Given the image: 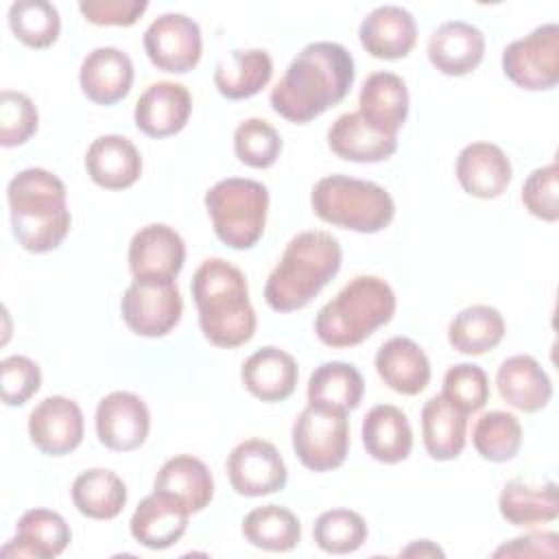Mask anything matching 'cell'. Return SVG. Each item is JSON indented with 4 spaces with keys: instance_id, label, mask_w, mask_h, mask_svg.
<instances>
[{
    "instance_id": "15",
    "label": "cell",
    "mask_w": 559,
    "mask_h": 559,
    "mask_svg": "<svg viewBox=\"0 0 559 559\" xmlns=\"http://www.w3.org/2000/svg\"><path fill=\"white\" fill-rule=\"evenodd\" d=\"M151 430V415L144 400L129 391H111L96 406L98 441L116 452L138 450Z\"/></svg>"
},
{
    "instance_id": "4",
    "label": "cell",
    "mask_w": 559,
    "mask_h": 559,
    "mask_svg": "<svg viewBox=\"0 0 559 559\" xmlns=\"http://www.w3.org/2000/svg\"><path fill=\"white\" fill-rule=\"evenodd\" d=\"M343 251L338 240L321 229L293 236L264 284V299L277 312L306 308L338 273Z\"/></svg>"
},
{
    "instance_id": "48",
    "label": "cell",
    "mask_w": 559,
    "mask_h": 559,
    "mask_svg": "<svg viewBox=\"0 0 559 559\" xmlns=\"http://www.w3.org/2000/svg\"><path fill=\"white\" fill-rule=\"evenodd\" d=\"M400 555H404V557H443V550L439 546H435L430 539H419V542H413L411 546H406Z\"/></svg>"
},
{
    "instance_id": "37",
    "label": "cell",
    "mask_w": 559,
    "mask_h": 559,
    "mask_svg": "<svg viewBox=\"0 0 559 559\" xmlns=\"http://www.w3.org/2000/svg\"><path fill=\"white\" fill-rule=\"evenodd\" d=\"M242 535L255 548L286 552L299 544L301 524L290 509L280 504H264L245 515Z\"/></svg>"
},
{
    "instance_id": "30",
    "label": "cell",
    "mask_w": 559,
    "mask_h": 559,
    "mask_svg": "<svg viewBox=\"0 0 559 559\" xmlns=\"http://www.w3.org/2000/svg\"><path fill=\"white\" fill-rule=\"evenodd\" d=\"M421 439L435 461L456 459L467 439V413L454 406L443 393L432 395L421 408Z\"/></svg>"
},
{
    "instance_id": "14",
    "label": "cell",
    "mask_w": 559,
    "mask_h": 559,
    "mask_svg": "<svg viewBox=\"0 0 559 559\" xmlns=\"http://www.w3.org/2000/svg\"><path fill=\"white\" fill-rule=\"evenodd\" d=\"M186 262L183 238L164 223H151L129 242V269L133 280L170 282Z\"/></svg>"
},
{
    "instance_id": "23",
    "label": "cell",
    "mask_w": 559,
    "mask_h": 559,
    "mask_svg": "<svg viewBox=\"0 0 559 559\" xmlns=\"http://www.w3.org/2000/svg\"><path fill=\"white\" fill-rule=\"evenodd\" d=\"M358 114L378 131L397 135L408 116V90L395 72H373L358 94Z\"/></svg>"
},
{
    "instance_id": "32",
    "label": "cell",
    "mask_w": 559,
    "mask_h": 559,
    "mask_svg": "<svg viewBox=\"0 0 559 559\" xmlns=\"http://www.w3.org/2000/svg\"><path fill=\"white\" fill-rule=\"evenodd\" d=\"M273 76V59L262 48L231 50L214 70V85L229 100L251 98L262 92Z\"/></svg>"
},
{
    "instance_id": "18",
    "label": "cell",
    "mask_w": 559,
    "mask_h": 559,
    "mask_svg": "<svg viewBox=\"0 0 559 559\" xmlns=\"http://www.w3.org/2000/svg\"><path fill=\"white\" fill-rule=\"evenodd\" d=\"M79 85L96 105H116L133 85V61L116 46H98L79 68Z\"/></svg>"
},
{
    "instance_id": "33",
    "label": "cell",
    "mask_w": 559,
    "mask_h": 559,
    "mask_svg": "<svg viewBox=\"0 0 559 559\" xmlns=\"http://www.w3.org/2000/svg\"><path fill=\"white\" fill-rule=\"evenodd\" d=\"M365 393L360 371L343 360L321 362L308 380V404L332 411H354Z\"/></svg>"
},
{
    "instance_id": "45",
    "label": "cell",
    "mask_w": 559,
    "mask_h": 559,
    "mask_svg": "<svg viewBox=\"0 0 559 559\" xmlns=\"http://www.w3.org/2000/svg\"><path fill=\"white\" fill-rule=\"evenodd\" d=\"M41 386V371L28 356H7L0 362V391L7 406L26 404Z\"/></svg>"
},
{
    "instance_id": "19",
    "label": "cell",
    "mask_w": 559,
    "mask_h": 559,
    "mask_svg": "<svg viewBox=\"0 0 559 559\" xmlns=\"http://www.w3.org/2000/svg\"><path fill=\"white\" fill-rule=\"evenodd\" d=\"M428 59L430 63L448 76H463L478 68L485 55V35L478 26L450 20L439 24L428 37Z\"/></svg>"
},
{
    "instance_id": "25",
    "label": "cell",
    "mask_w": 559,
    "mask_h": 559,
    "mask_svg": "<svg viewBox=\"0 0 559 559\" xmlns=\"http://www.w3.org/2000/svg\"><path fill=\"white\" fill-rule=\"evenodd\" d=\"M72 539L68 522L50 509L26 511L15 526V537L2 546V557L50 559L61 555Z\"/></svg>"
},
{
    "instance_id": "1",
    "label": "cell",
    "mask_w": 559,
    "mask_h": 559,
    "mask_svg": "<svg viewBox=\"0 0 559 559\" xmlns=\"http://www.w3.org/2000/svg\"><path fill=\"white\" fill-rule=\"evenodd\" d=\"M354 57L336 41H312L271 90V107L284 120L306 124L338 105L354 85Z\"/></svg>"
},
{
    "instance_id": "8",
    "label": "cell",
    "mask_w": 559,
    "mask_h": 559,
    "mask_svg": "<svg viewBox=\"0 0 559 559\" xmlns=\"http://www.w3.org/2000/svg\"><path fill=\"white\" fill-rule=\"evenodd\" d=\"M293 450L304 467L330 472L343 465L349 450L347 413L308 404L293 424Z\"/></svg>"
},
{
    "instance_id": "47",
    "label": "cell",
    "mask_w": 559,
    "mask_h": 559,
    "mask_svg": "<svg viewBox=\"0 0 559 559\" xmlns=\"http://www.w3.org/2000/svg\"><path fill=\"white\" fill-rule=\"evenodd\" d=\"M559 535L557 533H526L509 544H502L493 555L496 557H557Z\"/></svg>"
},
{
    "instance_id": "16",
    "label": "cell",
    "mask_w": 559,
    "mask_h": 559,
    "mask_svg": "<svg viewBox=\"0 0 559 559\" xmlns=\"http://www.w3.org/2000/svg\"><path fill=\"white\" fill-rule=\"evenodd\" d=\"M192 114V96L186 85L157 81L148 85L133 109L135 127L148 138H168L179 133Z\"/></svg>"
},
{
    "instance_id": "44",
    "label": "cell",
    "mask_w": 559,
    "mask_h": 559,
    "mask_svg": "<svg viewBox=\"0 0 559 559\" xmlns=\"http://www.w3.org/2000/svg\"><path fill=\"white\" fill-rule=\"evenodd\" d=\"M557 164L550 162L548 166L535 168L524 186H522V203L524 207L546 221V223H555L559 218V175H557Z\"/></svg>"
},
{
    "instance_id": "43",
    "label": "cell",
    "mask_w": 559,
    "mask_h": 559,
    "mask_svg": "<svg viewBox=\"0 0 559 559\" xmlns=\"http://www.w3.org/2000/svg\"><path fill=\"white\" fill-rule=\"evenodd\" d=\"M39 124V114L33 100L13 90H2L0 94V144L20 146L28 142Z\"/></svg>"
},
{
    "instance_id": "41",
    "label": "cell",
    "mask_w": 559,
    "mask_h": 559,
    "mask_svg": "<svg viewBox=\"0 0 559 559\" xmlns=\"http://www.w3.org/2000/svg\"><path fill=\"white\" fill-rule=\"evenodd\" d=\"M234 153L251 168H269L282 153V138L271 122L247 118L234 131Z\"/></svg>"
},
{
    "instance_id": "3",
    "label": "cell",
    "mask_w": 559,
    "mask_h": 559,
    "mask_svg": "<svg viewBox=\"0 0 559 559\" xmlns=\"http://www.w3.org/2000/svg\"><path fill=\"white\" fill-rule=\"evenodd\" d=\"M11 229L22 249L48 253L70 231L63 181L46 168H24L7 186Z\"/></svg>"
},
{
    "instance_id": "17",
    "label": "cell",
    "mask_w": 559,
    "mask_h": 559,
    "mask_svg": "<svg viewBox=\"0 0 559 559\" xmlns=\"http://www.w3.org/2000/svg\"><path fill=\"white\" fill-rule=\"evenodd\" d=\"M190 511L175 496L164 491L148 493L135 507L129 531L133 539L151 550H164L177 544L188 528Z\"/></svg>"
},
{
    "instance_id": "26",
    "label": "cell",
    "mask_w": 559,
    "mask_h": 559,
    "mask_svg": "<svg viewBox=\"0 0 559 559\" xmlns=\"http://www.w3.org/2000/svg\"><path fill=\"white\" fill-rule=\"evenodd\" d=\"M240 378L253 397L262 402H284L295 393L299 369L288 352L266 345L242 362Z\"/></svg>"
},
{
    "instance_id": "21",
    "label": "cell",
    "mask_w": 559,
    "mask_h": 559,
    "mask_svg": "<svg viewBox=\"0 0 559 559\" xmlns=\"http://www.w3.org/2000/svg\"><path fill=\"white\" fill-rule=\"evenodd\" d=\"M358 37L371 57L402 59L415 48L417 24L406 9L397 4H382L369 11L360 22Z\"/></svg>"
},
{
    "instance_id": "10",
    "label": "cell",
    "mask_w": 559,
    "mask_h": 559,
    "mask_svg": "<svg viewBox=\"0 0 559 559\" xmlns=\"http://www.w3.org/2000/svg\"><path fill=\"white\" fill-rule=\"evenodd\" d=\"M183 301L175 280H133L120 301V312L131 332L146 338L168 334L181 319Z\"/></svg>"
},
{
    "instance_id": "31",
    "label": "cell",
    "mask_w": 559,
    "mask_h": 559,
    "mask_svg": "<svg viewBox=\"0 0 559 559\" xmlns=\"http://www.w3.org/2000/svg\"><path fill=\"white\" fill-rule=\"evenodd\" d=\"M153 489L175 496L190 513H199L214 498V478L201 459L192 454H177L159 467Z\"/></svg>"
},
{
    "instance_id": "20",
    "label": "cell",
    "mask_w": 559,
    "mask_h": 559,
    "mask_svg": "<svg viewBox=\"0 0 559 559\" xmlns=\"http://www.w3.org/2000/svg\"><path fill=\"white\" fill-rule=\"evenodd\" d=\"M511 177V162L498 144L472 142L456 157V179L469 197L496 199L509 188Z\"/></svg>"
},
{
    "instance_id": "13",
    "label": "cell",
    "mask_w": 559,
    "mask_h": 559,
    "mask_svg": "<svg viewBox=\"0 0 559 559\" xmlns=\"http://www.w3.org/2000/svg\"><path fill=\"white\" fill-rule=\"evenodd\" d=\"M83 413L79 404L63 395L44 397L28 415V437L48 456H66L83 441Z\"/></svg>"
},
{
    "instance_id": "39",
    "label": "cell",
    "mask_w": 559,
    "mask_h": 559,
    "mask_svg": "<svg viewBox=\"0 0 559 559\" xmlns=\"http://www.w3.org/2000/svg\"><path fill=\"white\" fill-rule=\"evenodd\" d=\"M9 28L28 48H48L61 33V17L48 0H17L9 7Z\"/></svg>"
},
{
    "instance_id": "29",
    "label": "cell",
    "mask_w": 559,
    "mask_h": 559,
    "mask_svg": "<svg viewBox=\"0 0 559 559\" xmlns=\"http://www.w3.org/2000/svg\"><path fill=\"white\" fill-rule=\"evenodd\" d=\"M362 445L367 454L380 463H400L413 450V430L402 408L378 404L362 417Z\"/></svg>"
},
{
    "instance_id": "9",
    "label": "cell",
    "mask_w": 559,
    "mask_h": 559,
    "mask_svg": "<svg viewBox=\"0 0 559 559\" xmlns=\"http://www.w3.org/2000/svg\"><path fill=\"white\" fill-rule=\"evenodd\" d=\"M502 72L522 90H552L559 83V26L548 22L507 44Z\"/></svg>"
},
{
    "instance_id": "22",
    "label": "cell",
    "mask_w": 559,
    "mask_h": 559,
    "mask_svg": "<svg viewBox=\"0 0 559 559\" xmlns=\"http://www.w3.org/2000/svg\"><path fill=\"white\" fill-rule=\"evenodd\" d=\"M90 179L105 190H124L142 175V155L124 135H98L85 153Z\"/></svg>"
},
{
    "instance_id": "2",
    "label": "cell",
    "mask_w": 559,
    "mask_h": 559,
    "mask_svg": "<svg viewBox=\"0 0 559 559\" xmlns=\"http://www.w3.org/2000/svg\"><path fill=\"white\" fill-rule=\"evenodd\" d=\"M192 297L203 336L223 349L245 345L255 334V310L245 273L223 258H207L192 277Z\"/></svg>"
},
{
    "instance_id": "40",
    "label": "cell",
    "mask_w": 559,
    "mask_h": 559,
    "mask_svg": "<svg viewBox=\"0 0 559 559\" xmlns=\"http://www.w3.org/2000/svg\"><path fill=\"white\" fill-rule=\"evenodd\" d=\"M317 546L330 555H347L358 550L367 539V522L349 509L323 511L312 528Z\"/></svg>"
},
{
    "instance_id": "7",
    "label": "cell",
    "mask_w": 559,
    "mask_h": 559,
    "mask_svg": "<svg viewBox=\"0 0 559 559\" xmlns=\"http://www.w3.org/2000/svg\"><path fill=\"white\" fill-rule=\"evenodd\" d=\"M216 238L231 249H251L264 234L269 190L255 179L227 177L205 192Z\"/></svg>"
},
{
    "instance_id": "11",
    "label": "cell",
    "mask_w": 559,
    "mask_h": 559,
    "mask_svg": "<svg viewBox=\"0 0 559 559\" xmlns=\"http://www.w3.org/2000/svg\"><path fill=\"white\" fill-rule=\"evenodd\" d=\"M144 52L157 70L186 74L201 59V28L183 13H164L144 31Z\"/></svg>"
},
{
    "instance_id": "36",
    "label": "cell",
    "mask_w": 559,
    "mask_h": 559,
    "mask_svg": "<svg viewBox=\"0 0 559 559\" xmlns=\"http://www.w3.org/2000/svg\"><path fill=\"white\" fill-rule=\"evenodd\" d=\"M504 319L491 306H467L448 328V343L465 356H483L500 345L504 336Z\"/></svg>"
},
{
    "instance_id": "42",
    "label": "cell",
    "mask_w": 559,
    "mask_h": 559,
    "mask_svg": "<svg viewBox=\"0 0 559 559\" xmlns=\"http://www.w3.org/2000/svg\"><path fill=\"white\" fill-rule=\"evenodd\" d=\"M441 393L463 413H476L489 400L487 373L474 362H459L445 371Z\"/></svg>"
},
{
    "instance_id": "46",
    "label": "cell",
    "mask_w": 559,
    "mask_h": 559,
    "mask_svg": "<svg viewBox=\"0 0 559 559\" xmlns=\"http://www.w3.org/2000/svg\"><path fill=\"white\" fill-rule=\"evenodd\" d=\"M148 9L146 0H81V15L96 26H131Z\"/></svg>"
},
{
    "instance_id": "34",
    "label": "cell",
    "mask_w": 559,
    "mask_h": 559,
    "mask_svg": "<svg viewBox=\"0 0 559 559\" xmlns=\"http://www.w3.org/2000/svg\"><path fill=\"white\" fill-rule=\"evenodd\" d=\"M72 502L85 518L111 520L127 504V485L116 472L92 467L74 478Z\"/></svg>"
},
{
    "instance_id": "35",
    "label": "cell",
    "mask_w": 559,
    "mask_h": 559,
    "mask_svg": "<svg viewBox=\"0 0 559 559\" xmlns=\"http://www.w3.org/2000/svg\"><path fill=\"white\" fill-rule=\"evenodd\" d=\"M500 515L513 526H537L557 520L559 498L557 485L531 487L524 480H509L498 496Z\"/></svg>"
},
{
    "instance_id": "12",
    "label": "cell",
    "mask_w": 559,
    "mask_h": 559,
    "mask_svg": "<svg viewBox=\"0 0 559 559\" xmlns=\"http://www.w3.org/2000/svg\"><path fill=\"white\" fill-rule=\"evenodd\" d=\"M227 478L236 493L258 498L284 489L288 472L280 450L264 439H247L227 456Z\"/></svg>"
},
{
    "instance_id": "24",
    "label": "cell",
    "mask_w": 559,
    "mask_h": 559,
    "mask_svg": "<svg viewBox=\"0 0 559 559\" xmlns=\"http://www.w3.org/2000/svg\"><path fill=\"white\" fill-rule=\"evenodd\" d=\"M328 146L341 159L376 164L397 151V135H386L373 129L358 111H347L328 129Z\"/></svg>"
},
{
    "instance_id": "38",
    "label": "cell",
    "mask_w": 559,
    "mask_h": 559,
    "mask_svg": "<svg viewBox=\"0 0 559 559\" xmlns=\"http://www.w3.org/2000/svg\"><path fill=\"white\" fill-rule=\"evenodd\" d=\"M472 443L485 461H511L522 448V424L513 413L489 411L476 419Z\"/></svg>"
},
{
    "instance_id": "5",
    "label": "cell",
    "mask_w": 559,
    "mask_h": 559,
    "mask_svg": "<svg viewBox=\"0 0 559 559\" xmlns=\"http://www.w3.org/2000/svg\"><path fill=\"white\" fill-rule=\"evenodd\" d=\"M395 306V293L382 277L358 275L319 310L317 338L334 349L360 345L393 319Z\"/></svg>"
},
{
    "instance_id": "6",
    "label": "cell",
    "mask_w": 559,
    "mask_h": 559,
    "mask_svg": "<svg viewBox=\"0 0 559 559\" xmlns=\"http://www.w3.org/2000/svg\"><path fill=\"white\" fill-rule=\"evenodd\" d=\"M312 212L336 227L358 234H378L395 216L393 197L376 181L347 175H328L310 192Z\"/></svg>"
},
{
    "instance_id": "28",
    "label": "cell",
    "mask_w": 559,
    "mask_h": 559,
    "mask_svg": "<svg viewBox=\"0 0 559 559\" xmlns=\"http://www.w3.org/2000/svg\"><path fill=\"white\" fill-rule=\"evenodd\" d=\"M496 386L500 397L522 413H537L552 397V382L548 373L528 354L509 356L498 367Z\"/></svg>"
},
{
    "instance_id": "27",
    "label": "cell",
    "mask_w": 559,
    "mask_h": 559,
    "mask_svg": "<svg viewBox=\"0 0 559 559\" xmlns=\"http://www.w3.org/2000/svg\"><path fill=\"white\" fill-rule=\"evenodd\" d=\"M376 371L389 389L402 395H417L430 382V360L408 336H393L380 345Z\"/></svg>"
}]
</instances>
